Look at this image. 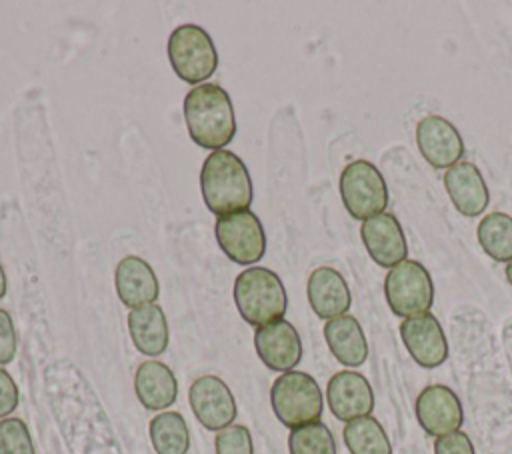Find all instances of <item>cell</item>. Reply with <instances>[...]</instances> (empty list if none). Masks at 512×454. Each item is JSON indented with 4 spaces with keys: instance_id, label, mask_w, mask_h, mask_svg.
<instances>
[{
    "instance_id": "obj_12",
    "label": "cell",
    "mask_w": 512,
    "mask_h": 454,
    "mask_svg": "<svg viewBox=\"0 0 512 454\" xmlns=\"http://www.w3.org/2000/svg\"><path fill=\"white\" fill-rule=\"evenodd\" d=\"M400 338L412 360L422 368H436L448 358V340L438 318L430 312L404 318Z\"/></svg>"
},
{
    "instance_id": "obj_27",
    "label": "cell",
    "mask_w": 512,
    "mask_h": 454,
    "mask_svg": "<svg viewBox=\"0 0 512 454\" xmlns=\"http://www.w3.org/2000/svg\"><path fill=\"white\" fill-rule=\"evenodd\" d=\"M216 454H254L250 430L242 424H230L216 432L214 438Z\"/></svg>"
},
{
    "instance_id": "obj_18",
    "label": "cell",
    "mask_w": 512,
    "mask_h": 454,
    "mask_svg": "<svg viewBox=\"0 0 512 454\" xmlns=\"http://www.w3.org/2000/svg\"><path fill=\"white\" fill-rule=\"evenodd\" d=\"M114 284L120 302L130 310L154 304L160 294L158 278L152 266L138 256H126L118 262L114 272Z\"/></svg>"
},
{
    "instance_id": "obj_26",
    "label": "cell",
    "mask_w": 512,
    "mask_h": 454,
    "mask_svg": "<svg viewBox=\"0 0 512 454\" xmlns=\"http://www.w3.org/2000/svg\"><path fill=\"white\" fill-rule=\"evenodd\" d=\"M0 454H36L24 420L10 416L0 420Z\"/></svg>"
},
{
    "instance_id": "obj_15",
    "label": "cell",
    "mask_w": 512,
    "mask_h": 454,
    "mask_svg": "<svg viewBox=\"0 0 512 454\" xmlns=\"http://www.w3.org/2000/svg\"><path fill=\"white\" fill-rule=\"evenodd\" d=\"M326 400L332 414L342 422L370 416L374 408V392L370 382L354 370L336 372L328 380Z\"/></svg>"
},
{
    "instance_id": "obj_22",
    "label": "cell",
    "mask_w": 512,
    "mask_h": 454,
    "mask_svg": "<svg viewBox=\"0 0 512 454\" xmlns=\"http://www.w3.org/2000/svg\"><path fill=\"white\" fill-rule=\"evenodd\" d=\"M150 442L156 454H186L190 448V430L180 412H160L148 424Z\"/></svg>"
},
{
    "instance_id": "obj_17",
    "label": "cell",
    "mask_w": 512,
    "mask_h": 454,
    "mask_svg": "<svg viewBox=\"0 0 512 454\" xmlns=\"http://www.w3.org/2000/svg\"><path fill=\"white\" fill-rule=\"evenodd\" d=\"M306 294L314 314L324 320L346 314L352 304V294L344 276L330 266H320L312 270V274L308 276Z\"/></svg>"
},
{
    "instance_id": "obj_19",
    "label": "cell",
    "mask_w": 512,
    "mask_h": 454,
    "mask_svg": "<svg viewBox=\"0 0 512 454\" xmlns=\"http://www.w3.org/2000/svg\"><path fill=\"white\" fill-rule=\"evenodd\" d=\"M324 340L332 356L348 368H358L368 358V340L360 322L350 316L342 314L324 324Z\"/></svg>"
},
{
    "instance_id": "obj_3",
    "label": "cell",
    "mask_w": 512,
    "mask_h": 454,
    "mask_svg": "<svg viewBox=\"0 0 512 454\" xmlns=\"http://www.w3.org/2000/svg\"><path fill=\"white\" fill-rule=\"evenodd\" d=\"M234 304L244 322L254 328L282 320L288 298L280 276L264 266H250L242 270L232 288Z\"/></svg>"
},
{
    "instance_id": "obj_8",
    "label": "cell",
    "mask_w": 512,
    "mask_h": 454,
    "mask_svg": "<svg viewBox=\"0 0 512 454\" xmlns=\"http://www.w3.org/2000/svg\"><path fill=\"white\" fill-rule=\"evenodd\" d=\"M214 234L220 250L240 266L256 264L266 252L264 226L250 210L218 216Z\"/></svg>"
},
{
    "instance_id": "obj_25",
    "label": "cell",
    "mask_w": 512,
    "mask_h": 454,
    "mask_svg": "<svg viewBox=\"0 0 512 454\" xmlns=\"http://www.w3.org/2000/svg\"><path fill=\"white\" fill-rule=\"evenodd\" d=\"M290 454H338L336 440L324 422H312L290 430L288 434Z\"/></svg>"
},
{
    "instance_id": "obj_32",
    "label": "cell",
    "mask_w": 512,
    "mask_h": 454,
    "mask_svg": "<svg viewBox=\"0 0 512 454\" xmlns=\"http://www.w3.org/2000/svg\"><path fill=\"white\" fill-rule=\"evenodd\" d=\"M504 272H506V280H508L510 286H512V260L506 264V270H504Z\"/></svg>"
},
{
    "instance_id": "obj_23",
    "label": "cell",
    "mask_w": 512,
    "mask_h": 454,
    "mask_svg": "<svg viewBox=\"0 0 512 454\" xmlns=\"http://www.w3.org/2000/svg\"><path fill=\"white\" fill-rule=\"evenodd\" d=\"M342 438L350 454H392L388 434L374 416H362L346 422Z\"/></svg>"
},
{
    "instance_id": "obj_16",
    "label": "cell",
    "mask_w": 512,
    "mask_h": 454,
    "mask_svg": "<svg viewBox=\"0 0 512 454\" xmlns=\"http://www.w3.org/2000/svg\"><path fill=\"white\" fill-rule=\"evenodd\" d=\"M444 188L454 204V208L468 218L480 216L490 200L488 186L480 170L466 160L450 166L444 172Z\"/></svg>"
},
{
    "instance_id": "obj_21",
    "label": "cell",
    "mask_w": 512,
    "mask_h": 454,
    "mask_svg": "<svg viewBox=\"0 0 512 454\" xmlns=\"http://www.w3.org/2000/svg\"><path fill=\"white\" fill-rule=\"evenodd\" d=\"M128 332L136 350L150 358L164 354L170 342L166 314L156 302L130 310Z\"/></svg>"
},
{
    "instance_id": "obj_20",
    "label": "cell",
    "mask_w": 512,
    "mask_h": 454,
    "mask_svg": "<svg viewBox=\"0 0 512 454\" xmlns=\"http://www.w3.org/2000/svg\"><path fill=\"white\" fill-rule=\"evenodd\" d=\"M134 392L146 410H164L176 402L178 382L160 360H146L136 368Z\"/></svg>"
},
{
    "instance_id": "obj_5",
    "label": "cell",
    "mask_w": 512,
    "mask_h": 454,
    "mask_svg": "<svg viewBox=\"0 0 512 454\" xmlns=\"http://www.w3.org/2000/svg\"><path fill=\"white\" fill-rule=\"evenodd\" d=\"M168 60L176 76L188 84H202L218 68V52L210 34L196 24H182L168 36Z\"/></svg>"
},
{
    "instance_id": "obj_31",
    "label": "cell",
    "mask_w": 512,
    "mask_h": 454,
    "mask_svg": "<svg viewBox=\"0 0 512 454\" xmlns=\"http://www.w3.org/2000/svg\"><path fill=\"white\" fill-rule=\"evenodd\" d=\"M6 290H8V278H6V272L0 264V300L6 296Z\"/></svg>"
},
{
    "instance_id": "obj_6",
    "label": "cell",
    "mask_w": 512,
    "mask_h": 454,
    "mask_svg": "<svg viewBox=\"0 0 512 454\" xmlns=\"http://www.w3.org/2000/svg\"><path fill=\"white\" fill-rule=\"evenodd\" d=\"M340 196L346 212L362 222L386 212L388 206L386 180L368 160H354L342 170Z\"/></svg>"
},
{
    "instance_id": "obj_14",
    "label": "cell",
    "mask_w": 512,
    "mask_h": 454,
    "mask_svg": "<svg viewBox=\"0 0 512 454\" xmlns=\"http://www.w3.org/2000/svg\"><path fill=\"white\" fill-rule=\"evenodd\" d=\"M360 238L368 250V256L382 268H394L406 260V236L400 220L390 212L364 220L360 226Z\"/></svg>"
},
{
    "instance_id": "obj_10",
    "label": "cell",
    "mask_w": 512,
    "mask_h": 454,
    "mask_svg": "<svg viewBox=\"0 0 512 454\" xmlns=\"http://www.w3.org/2000/svg\"><path fill=\"white\" fill-rule=\"evenodd\" d=\"M416 420L430 436H446L458 432L464 422V412L458 396L444 384L426 386L414 404Z\"/></svg>"
},
{
    "instance_id": "obj_1",
    "label": "cell",
    "mask_w": 512,
    "mask_h": 454,
    "mask_svg": "<svg viewBox=\"0 0 512 454\" xmlns=\"http://www.w3.org/2000/svg\"><path fill=\"white\" fill-rule=\"evenodd\" d=\"M184 120L190 138L206 150H224L236 134L234 106L218 84H198L184 96Z\"/></svg>"
},
{
    "instance_id": "obj_11",
    "label": "cell",
    "mask_w": 512,
    "mask_h": 454,
    "mask_svg": "<svg viewBox=\"0 0 512 454\" xmlns=\"http://www.w3.org/2000/svg\"><path fill=\"white\" fill-rule=\"evenodd\" d=\"M416 146L424 160L438 170L458 164L464 154V140L458 128L436 114L424 116L416 126Z\"/></svg>"
},
{
    "instance_id": "obj_9",
    "label": "cell",
    "mask_w": 512,
    "mask_h": 454,
    "mask_svg": "<svg viewBox=\"0 0 512 454\" xmlns=\"http://www.w3.org/2000/svg\"><path fill=\"white\" fill-rule=\"evenodd\" d=\"M188 400L196 420L206 430L220 432L236 418L234 394L228 384L214 374L196 378L188 390Z\"/></svg>"
},
{
    "instance_id": "obj_29",
    "label": "cell",
    "mask_w": 512,
    "mask_h": 454,
    "mask_svg": "<svg viewBox=\"0 0 512 454\" xmlns=\"http://www.w3.org/2000/svg\"><path fill=\"white\" fill-rule=\"evenodd\" d=\"M434 454H474V446L466 432L458 430L436 438Z\"/></svg>"
},
{
    "instance_id": "obj_2",
    "label": "cell",
    "mask_w": 512,
    "mask_h": 454,
    "mask_svg": "<svg viewBox=\"0 0 512 454\" xmlns=\"http://www.w3.org/2000/svg\"><path fill=\"white\" fill-rule=\"evenodd\" d=\"M204 204L216 216L248 210L252 202V180L246 164L230 150H214L200 170Z\"/></svg>"
},
{
    "instance_id": "obj_7",
    "label": "cell",
    "mask_w": 512,
    "mask_h": 454,
    "mask_svg": "<svg viewBox=\"0 0 512 454\" xmlns=\"http://www.w3.org/2000/svg\"><path fill=\"white\" fill-rule=\"evenodd\" d=\"M384 296L396 316L412 318L426 314L434 302L432 276L420 262L406 258L386 274Z\"/></svg>"
},
{
    "instance_id": "obj_4",
    "label": "cell",
    "mask_w": 512,
    "mask_h": 454,
    "mask_svg": "<svg viewBox=\"0 0 512 454\" xmlns=\"http://www.w3.org/2000/svg\"><path fill=\"white\" fill-rule=\"evenodd\" d=\"M270 404L286 428L294 430L318 422L324 410V400L318 382L298 370L280 374L270 388Z\"/></svg>"
},
{
    "instance_id": "obj_24",
    "label": "cell",
    "mask_w": 512,
    "mask_h": 454,
    "mask_svg": "<svg viewBox=\"0 0 512 454\" xmlns=\"http://www.w3.org/2000/svg\"><path fill=\"white\" fill-rule=\"evenodd\" d=\"M476 238L480 248L496 262L512 260V216L504 212L486 214L478 228Z\"/></svg>"
},
{
    "instance_id": "obj_28",
    "label": "cell",
    "mask_w": 512,
    "mask_h": 454,
    "mask_svg": "<svg viewBox=\"0 0 512 454\" xmlns=\"http://www.w3.org/2000/svg\"><path fill=\"white\" fill-rule=\"evenodd\" d=\"M16 356V330L10 314L0 308V364L12 362Z\"/></svg>"
},
{
    "instance_id": "obj_13",
    "label": "cell",
    "mask_w": 512,
    "mask_h": 454,
    "mask_svg": "<svg viewBox=\"0 0 512 454\" xmlns=\"http://www.w3.org/2000/svg\"><path fill=\"white\" fill-rule=\"evenodd\" d=\"M254 348L266 368L290 372L302 360V340L288 320H276L254 330Z\"/></svg>"
},
{
    "instance_id": "obj_30",
    "label": "cell",
    "mask_w": 512,
    "mask_h": 454,
    "mask_svg": "<svg viewBox=\"0 0 512 454\" xmlns=\"http://www.w3.org/2000/svg\"><path fill=\"white\" fill-rule=\"evenodd\" d=\"M18 406V386L14 378L0 368V418H8L10 412H14Z\"/></svg>"
}]
</instances>
